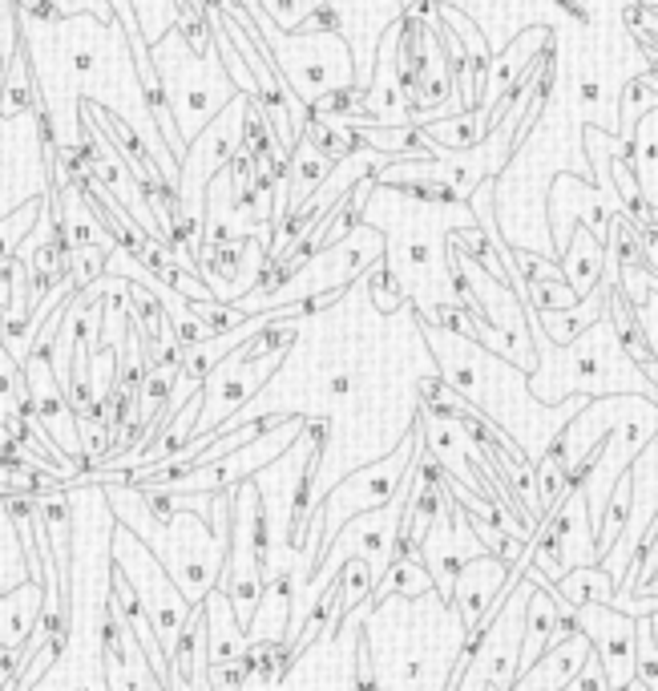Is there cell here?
<instances>
[{"label":"cell","instance_id":"3957f363","mask_svg":"<svg viewBox=\"0 0 658 691\" xmlns=\"http://www.w3.org/2000/svg\"><path fill=\"white\" fill-rule=\"evenodd\" d=\"M582 631L594 643V655L602 659L610 687H630L634 683V639H638V619L614 603H586L578 607Z\"/></svg>","mask_w":658,"mask_h":691},{"label":"cell","instance_id":"7c38bea8","mask_svg":"<svg viewBox=\"0 0 658 691\" xmlns=\"http://www.w3.org/2000/svg\"><path fill=\"white\" fill-rule=\"evenodd\" d=\"M424 134L432 138L436 150H473V146L485 142L489 118L481 114V106H473V110H457V114H449V118L428 122Z\"/></svg>","mask_w":658,"mask_h":691},{"label":"cell","instance_id":"6da1fadb","mask_svg":"<svg viewBox=\"0 0 658 691\" xmlns=\"http://www.w3.org/2000/svg\"><path fill=\"white\" fill-rule=\"evenodd\" d=\"M412 461H416V445L404 437L380 465L356 469L352 477H344L332 493H327V502H319V506H323V550L340 538V530H344L352 518L384 510V506L396 498V489L404 485Z\"/></svg>","mask_w":658,"mask_h":691},{"label":"cell","instance_id":"8992f818","mask_svg":"<svg viewBox=\"0 0 658 691\" xmlns=\"http://www.w3.org/2000/svg\"><path fill=\"white\" fill-rule=\"evenodd\" d=\"M554 33L550 29H525L517 41H509L505 49H501V57L489 65V73H485V93H481V110H493V106H501V97L509 93V85L517 81V73L533 61V53H537V41H550Z\"/></svg>","mask_w":658,"mask_h":691},{"label":"cell","instance_id":"4fadbf2b","mask_svg":"<svg viewBox=\"0 0 658 691\" xmlns=\"http://www.w3.org/2000/svg\"><path fill=\"white\" fill-rule=\"evenodd\" d=\"M332 158L327 154H319L307 138H299L295 146H291V174H287V199H291V207H299V203H307L311 194L319 190V182L332 174ZM287 207V211H291Z\"/></svg>","mask_w":658,"mask_h":691},{"label":"cell","instance_id":"277c9868","mask_svg":"<svg viewBox=\"0 0 658 691\" xmlns=\"http://www.w3.org/2000/svg\"><path fill=\"white\" fill-rule=\"evenodd\" d=\"M509 562L505 558H493V554H481V558H469L465 570L457 574L453 582V603L461 607V623L465 631H473L477 623L489 619V611L501 607L505 590H509Z\"/></svg>","mask_w":658,"mask_h":691},{"label":"cell","instance_id":"5b68a950","mask_svg":"<svg viewBox=\"0 0 658 691\" xmlns=\"http://www.w3.org/2000/svg\"><path fill=\"white\" fill-rule=\"evenodd\" d=\"M166 659H170V687H194V683H202L198 679V667H210V659H206V611L198 603L186 615V623L178 627Z\"/></svg>","mask_w":658,"mask_h":691},{"label":"cell","instance_id":"d6986e66","mask_svg":"<svg viewBox=\"0 0 658 691\" xmlns=\"http://www.w3.org/2000/svg\"><path fill=\"white\" fill-rule=\"evenodd\" d=\"M566 687H574V691H610V675H606L602 659L590 651V655H586V663L578 667V675H574Z\"/></svg>","mask_w":658,"mask_h":691},{"label":"cell","instance_id":"52a82bcc","mask_svg":"<svg viewBox=\"0 0 658 691\" xmlns=\"http://www.w3.org/2000/svg\"><path fill=\"white\" fill-rule=\"evenodd\" d=\"M562 255H566L562 259V279L578 295H590L602 283V271H606V243L594 231H578V235H570Z\"/></svg>","mask_w":658,"mask_h":691},{"label":"cell","instance_id":"44dd1931","mask_svg":"<svg viewBox=\"0 0 658 691\" xmlns=\"http://www.w3.org/2000/svg\"><path fill=\"white\" fill-rule=\"evenodd\" d=\"M17 9H21V17H29L37 25H61L69 17V13H61L57 0H17Z\"/></svg>","mask_w":658,"mask_h":691},{"label":"cell","instance_id":"484cf974","mask_svg":"<svg viewBox=\"0 0 658 691\" xmlns=\"http://www.w3.org/2000/svg\"><path fill=\"white\" fill-rule=\"evenodd\" d=\"M646 623H650V635H654V643H658V611H650Z\"/></svg>","mask_w":658,"mask_h":691},{"label":"cell","instance_id":"8fae6325","mask_svg":"<svg viewBox=\"0 0 658 691\" xmlns=\"http://www.w3.org/2000/svg\"><path fill=\"white\" fill-rule=\"evenodd\" d=\"M630 518H634V473L622 469L614 489H610V498H606V506H602V514H598V526H594L598 530V562L618 546V538H626Z\"/></svg>","mask_w":658,"mask_h":691},{"label":"cell","instance_id":"9c48e42d","mask_svg":"<svg viewBox=\"0 0 658 691\" xmlns=\"http://www.w3.org/2000/svg\"><path fill=\"white\" fill-rule=\"evenodd\" d=\"M554 595L578 611V607H586V603H614L618 582H614V574H610L602 562H598V566H594V562H582V566H570V570L558 578V590H554Z\"/></svg>","mask_w":658,"mask_h":691},{"label":"cell","instance_id":"ba28073f","mask_svg":"<svg viewBox=\"0 0 658 691\" xmlns=\"http://www.w3.org/2000/svg\"><path fill=\"white\" fill-rule=\"evenodd\" d=\"M17 57L13 65L5 69V81H0V114L5 118H21V114H33L37 97H41V85H37V73H33V57H29V45H25V33H17Z\"/></svg>","mask_w":658,"mask_h":691},{"label":"cell","instance_id":"ac0fdd59","mask_svg":"<svg viewBox=\"0 0 658 691\" xmlns=\"http://www.w3.org/2000/svg\"><path fill=\"white\" fill-rule=\"evenodd\" d=\"M344 29V13H340V5H332V0H315V5L303 13V21H299V37H307V33H340Z\"/></svg>","mask_w":658,"mask_h":691},{"label":"cell","instance_id":"9a60e30c","mask_svg":"<svg viewBox=\"0 0 658 691\" xmlns=\"http://www.w3.org/2000/svg\"><path fill=\"white\" fill-rule=\"evenodd\" d=\"M368 300H372L376 312H384V316L400 312V304H404V283H400V275H396L384 259H376V263L368 267Z\"/></svg>","mask_w":658,"mask_h":691},{"label":"cell","instance_id":"2e32d148","mask_svg":"<svg viewBox=\"0 0 658 691\" xmlns=\"http://www.w3.org/2000/svg\"><path fill=\"white\" fill-rule=\"evenodd\" d=\"M109 271V247L105 243H77L73 247V271H69V283L81 291L89 287L93 279H101Z\"/></svg>","mask_w":658,"mask_h":691},{"label":"cell","instance_id":"e0dca14e","mask_svg":"<svg viewBox=\"0 0 658 691\" xmlns=\"http://www.w3.org/2000/svg\"><path fill=\"white\" fill-rule=\"evenodd\" d=\"M634 683L658 691V643L650 635V623H638V639H634Z\"/></svg>","mask_w":658,"mask_h":691},{"label":"cell","instance_id":"30bf717a","mask_svg":"<svg viewBox=\"0 0 658 691\" xmlns=\"http://www.w3.org/2000/svg\"><path fill=\"white\" fill-rule=\"evenodd\" d=\"M602 304H606V291H602V283H598L590 295H582V300H578L574 308H562V312H537V324H541V332L550 336L554 344H574L578 336H586V328L598 324Z\"/></svg>","mask_w":658,"mask_h":691},{"label":"cell","instance_id":"ffe728a7","mask_svg":"<svg viewBox=\"0 0 658 691\" xmlns=\"http://www.w3.org/2000/svg\"><path fill=\"white\" fill-rule=\"evenodd\" d=\"M259 5H263V13H271L275 17V25L279 29H299V21H303V13L311 9L307 5V0H259Z\"/></svg>","mask_w":658,"mask_h":691},{"label":"cell","instance_id":"4316f807","mask_svg":"<svg viewBox=\"0 0 658 691\" xmlns=\"http://www.w3.org/2000/svg\"><path fill=\"white\" fill-rule=\"evenodd\" d=\"M0 81H5V61H0Z\"/></svg>","mask_w":658,"mask_h":691},{"label":"cell","instance_id":"603a6c76","mask_svg":"<svg viewBox=\"0 0 658 691\" xmlns=\"http://www.w3.org/2000/svg\"><path fill=\"white\" fill-rule=\"evenodd\" d=\"M73 73L77 77H89L93 73V53H89L85 41H73Z\"/></svg>","mask_w":658,"mask_h":691},{"label":"cell","instance_id":"7a4b0ae2","mask_svg":"<svg viewBox=\"0 0 658 691\" xmlns=\"http://www.w3.org/2000/svg\"><path fill=\"white\" fill-rule=\"evenodd\" d=\"M114 562H118V566L130 574V582L138 586V595H142V603H146V611H150V619H154V631H158L162 647L170 651V643H174L178 627L186 623V615L194 611V603L182 595V586L174 582V574L166 570V562H162L130 526L114 530Z\"/></svg>","mask_w":658,"mask_h":691},{"label":"cell","instance_id":"5bb4252c","mask_svg":"<svg viewBox=\"0 0 658 691\" xmlns=\"http://www.w3.org/2000/svg\"><path fill=\"white\" fill-rule=\"evenodd\" d=\"M41 211H45V199H29V203H21L13 215L0 219V263L25 251V239L33 235Z\"/></svg>","mask_w":658,"mask_h":691},{"label":"cell","instance_id":"d4e9b609","mask_svg":"<svg viewBox=\"0 0 658 691\" xmlns=\"http://www.w3.org/2000/svg\"><path fill=\"white\" fill-rule=\"evenodd\" d=\"M554 5H558V9H566V13H570L578 25H590V13H586V5H578V0H554Z\"/></svg>","mask_w":658,"mask_h":691},{"label":"cell","instance_id":"7402d4cb","mask_svg":"<svg viewBox=\"0 0 658 691\" xmlns=\"http://www.w3.org/2000/svg\"><path fill=\"white\" fill-rule=\"evenodd\" d=\"M352 388H356V372H352V368H332V376H327V384H323L327 401H344V397H352Z\"/></svg>","mask_w":658,"mask_h":691},{"label":"cell","instance_id":"cb8c5ba5","mask_svg":"<svg viewBox=\"0 0 658 691\" xmlns=\"http://www.w3.org/2000/svg\"><path fill=\"white\" fill-rule=\"evenodd\" d=\"M578 89H582V102H586V106H594L598 97H602V85H598V77H582V81H578Z\"/></svg>","mask_w":658,"mask_h":691}]
</instances>
